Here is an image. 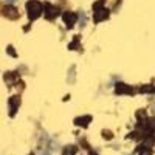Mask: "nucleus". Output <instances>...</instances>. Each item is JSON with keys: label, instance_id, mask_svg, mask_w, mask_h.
<instances>
[{"label": "nucleus", "instance_id": "1", "mask_svg": "<svg viewBox=\"0 0 155 155\" xmlns=\"http://www.w3.org/2000/svg\"><path fill=\"white\" fill-rule=\"evenodd\" d=\"M27 9H28L30 19H36V17L41 16V12H42V5L39 3V2H36V0H33V2H28Z\"/></svg>", "mask_w": 155, "mask_h": 155}, {"label": "nucleus", "instance_id": "2", "mask_svg": "<svg viewBox=\"0 0 155 155\" xmlns=\"http://www.w3.org/2000/svg\"><path fill=\"white\" fill-rule=\"evenodd\" d=\"M64 19H65V22H67L68 27H71V25L74 23V20H76V16L71 14V12H65V14H64Z\"/></svg>", "mask_w": 155, "mask_h": 155}, {"label": "nucleus", "instance_id": "3", "mask_svg": "<svg viewBox=\"0 0 155 155\" xmlns=\"http://www.w3.org/2000/svg\"><path fill=\"white\" fill-rule=\"evenodd\" d=\"M90 116H81V118H78L76 120V124H79V126H87V123H90Z\"/></svg>", "mask_w": 155, "mask_h": 155}, {"label": "nucleus", "instance_id": "4", "mask_svg": "<svg viewBox=\"0 0 155 155\" xmlns=\"http://www.w3.org/2000/svg\"><path fill=\"white\" fill-rule=\"evenodd\" d=\"M149 129H152V130H155V118L149 120Z\"/></svg>", "mask_w": 155, "mask_h": 155}, {"label": "nucleus", "instance_id": "5", "mask_svg": "<svg viewBox=\"0 0 155 155\" xmlns=\"http://www.w3.org/2000/svg\"><path fill=\"white\" fill-rule=\"evenodd\" d=\"M16 0H6V3H14Z\"/></svg>", "mask_w": 155, "mask_h": 155}]
</instances>
